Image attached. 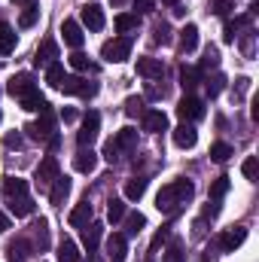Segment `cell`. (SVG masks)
I'll list each match as a JSON object with an SVG mask.
<instances>
[{"instance_id": "816d5d0a", "label": "cell", "mask_w": 259, "mask_h": 262, "mask_svg": "<svg viewBox=\"0 0 259 262\" xmlns=\"http://www.w3.org/2000/svg\"><path fill=\"white\" fill-rule=\"evenodd\" d=\"M3 143H6V149H18V146H21V134H18V131H12V134H6V140H3Z\"/></svg>"}, {"instance_id": "836d02e7", "label": "cell", "mask_w": 259, "mask_h": 262, "mask_svg": "<svg viewBox=\"0 0 259 262\" xmlns=\"http://www.w3.org/2000/svg\"><path fill=\"white\" fill-rule=\"evenodd\" d=\"M67 61H70V67H73V70H92V73L98 70V64H92V61H89V55H82V52H73Z\"/></svg>"}, {"instance_id": "5b68a950", "label": "cell", "mask_w": 259, "mask_h": 262, "mask_svg": "<svg viewBox=\"0 0 259 262\" xmlns=\"http://www.w3.org/2000/svg\"><path fill=\"white\" fill-rule=\"evenodd\" d=\"M128 52H131V40L128 37H116V40H107L104 46H101V58L104 61H125L128 58Z\"/></svg>"}, {"instance_id": "44dd1931", "label": "cell", "mask_w": 259, "mask_h": 262, "mask_svg": "<svg viewBox=\"0 0 259 262\" xmlns=\"http://www.w3.org/2000/svg\"><path fill=\"white\" fill-rule=\"evenodd\" d=\"M55 58H58V46H55L52 40H43V46H40L37 55H34V64L37 67H49Z\"/></svg>"}, {"instance_id": "8992f818", "label": "cell", "mask_w": 259, "mask_h": 262, "mask_svg": "<svg viewBox=\"0 0 259 262\" xmlns=\"http://www.w3.org/2000/svg\"><path fill=\"white\" fill-rule=\"evenodd\" d=\"M177 116H180L183 122H198V119L204 116V101L195 98V95H183L180 104H177Z\"/></svg>"}, {"instance_id": "d590c367", "label": "cell", "mask_w": 259, "mask_h": 262, "mask_svg": "<svg viewBox=\"0 0 259 262\" xmlns=\"http://www.w3.org/2000/svg\"><path fill=\"white\" fill-rule=\"evenodd\" d=\"M162 262H186V253H183L180 241H171V247L165 250V256H162Z\"/></svg>"}, {"instance_id": "9a60e30c", "label": "cell", "mask_w": 259, "mask_h": 262, "mask_svg": "<svg viewBox=\"0 0 259 262\" xmlns=\"http://www.w3.org/2000/svg\"><path fill=\"white\" fill-rule=\"evenodd\" d=\"M101 235H104V226H101V223H95V220H92V223H85V226H82V244H85V250H89V253H95V250H98Z\"/></svg>"}, {"instance_id": "2e32d148", "label": "cell", "mask_w": 259, "mask_h": 262, "mask_svg": "<svg viewBox=\"0 0 259 262\" xmlns=\"http://www.w3.org/2000/svg\"><path fill=\"white\" fill-rule=\"evenodd\" d=\"M67 195H70V177H61V174H58V177L52 180V186H49V201H52L55 207H61Z\"/></svg>"}, {"instance_id": "d6a6232c", "label": "cell", "mask_w": 259, "mask_h": 262, "mask_svg": "<svg viewBox=\"0 0 259 262\" xmlns=\"http://www.w3.org/2000/svg\"><path fill=\"white\" fill-rule=\"evenodd\" d=\"M232 152H235V149H232L229 143H223V140L210 146V159H213V162H229V159H232Z\"/></svg>"}, {"instance_id": "f6af8a7d", "label": "cell", "mask_w": 259, "mask_h": 262, "mask_svg": "<svg viewBox=\"0 0 259 262\" xmlns=\"http://www.w3.org/2000/svg\"><path fill=\"white\" fill-rule=\"evenodd\" d=\"M146 98H153V101H156V98H165V85H159L156 79H149V82H146Z\"/></svg>"}, {"instance_id": "6f0895ef", "label": "cell", "mask_w": 259, "mask_h": 262, "mask_svg": "<svg viewBox=\"0 0 259 262\" xmlns=\"http://www.w3.org/2000/svg\"><path fill=\"white\" fill-rule=\"evenodd\" d=\"M15 3H28V6H31V3H34V0H15Z\"/></svg>"}, {"instance_id": "7bdbcfd3", "label": "cell", "mask_w": 259, "mask_h": 262, "mask_svg": "<svg viewBox=\"0 0 259 262\" xmlns=\"http://www.w3.org/2000/svg\"><path fill=\"white\" fill-rule=\"evenodd\" d=\"M125 116H143V98H128L125 101Z\"/></svg>"}, {"instance_id": "e0dca14e", "label": "cell", "mask_w": 259, "mask_h": 262, "mask_svg": "<svg viewBox=\"0 0 259 262\" xmlns=\"http://www.w3.org/2000/svg\"><path fill=\"white\" fill-rule=\"evenodd\" d=\"M61 34H64V43L70 49H76L79 52V46H82V28H79V21H73V18H67L64 25H61Z\"/></svg>"}, {"instance_id": "8d00e7d4", "label": "cell", "mask_w": 259, "mask_h": 262, "mask_svg": "<svg viewBox=\"0 0 259 262\" xmlns=\"http://www.w3.org/2000/svg\"><path fill=\"white\" fill-rule=\"evenodd\" d=\"M226 192H229V177L223 174V177H217V180L210 183V198H213V201H220Z\"/></svg>"}, {"instance_id": "ac0fdd59", "label": "cell", "mask_w": 259, "mask_h": 262, "mask_svg": "<svg viewBox=\"0 0 259 262\" xmlns=\"http://www.w3.org/2000/svg\"><path fill=\"white\" fill-rule=\"evenodd\" d=\"M82 25H85L89 31H101V28H104V9H101L98 3H89V6L82 9Z\"/></svg>"}, {"instance_id": "db71d44e", "label": "cell", "mask_w": 259, "mask_h": 262, "mask_svg": "<svg viewBox=\"0 0 259 262\" xmlns=\"http://www.w3.org/2000/svg\"><path fill=\"white\" fill-rule=\"evenodd\" d=\"M247 89H250V79H247V76H241V79H238V85H235V95H238V98H244V92H247Z\"/></svg>"}, {"instance_id": "ffe728a7", "label": "cell", "mask_w": 259, "mask_h": 262, "mask_svg": "<svg viewBox=\"0 0 259 262\" xmlns=\"http://www.w3.org/2000/svg\"><path fill=\"white\" fill-rule=\"evenodd\" d=\"M85 223H92V204H89V198H82V201L70 210V226H73V229H82Z\"/></svg>"}, {"instance_id": "52a82bcc", "label": "cell", "mask_w": 259, "mask_h": 262, "mask_svg": "<svg viewBox=\"0 0 259 262\" xmlns=\"http://www.w3.org/2000/svg\"><path fill=\"white\" fill-rule=\"evenodd\" d=\"M58 89H61L64 95H82V98H95V95H98V85H95V82H85L82 76H64Z\"/></svg>"}, {"instance_id": "f5cc1de1", "label": "cell", "mask_w": 259, "mask_h": 262, "mask_svg": "<svg viewBox=\"0 0 259 262\" xmlns=\"http://www.w3.org/2000/svg\"><path fill=\"white\" fill-rule=\"evenodd\" d=\"M134 9L137 12H153L156 9V0H134Z\"/></svg>"}, {"instance_id": "d4e9b609", "label": "cell", "mask_w": 259, "mask_h": 262, "mask_svg": "<svg viewBox=\"0 0 259 262\" xmlns=\"http://www.w3.org/2000/svg\"><path fill=\"white\" fill-rule=\"evenodd\" d=\"M146 177H131L128 183H125V198L128 201H140L143 198V192H146Z\"/></svg>"}, {"instance_id": "ba28073f", "label": "cell", "mask_w": 259, "mask_h": 262, "mask_svg": "<svg viewBox=\"0 0 259 262\" xmlns=\"http://www.w3.org/2000/svg\"><path fill=\"white\" fill-rule=\"evenodd\" d=\"M244 241H247V226H232V229H226L220 235V250L223 253H235Z\"/></svg>"}, {"instance_id": "ee69618b", "label": "cell", "mask_w": 259, "mask_h": 262, "mask_svg": "<svg viewBox=\"0 0 259 262\" xmlns=\"http://www.w3.org/2000/svg\"><path fill=\"white\" fill-rule=\"evenodd\" d=\"M143 226H146V216L143 213H131L128 216V235H137Z\"/></svg>"}, {"instance_id": "30bf717a", "label": "cell", "mask_w": 259, "mask_h": 262, "mask_svg": "<svg viewBox=\"0 0 259 262\" xmlns=\"http://www.w3.org/2000/svg\"><path fill=\"white\" fill-rule=\"evenodd\" d=\"M55 177H58V159H55V156H46V159L37 165L34 180H37V186H52Z\"/></svg>"}, {"instance_id": "4fadbf2b", "label": "cell", "mask_w": 259, "mask_h": 262, "mask_svg": "<svg viewBox=\"0 0 259 262\" xmlns=\"http://www.w3.org/2000/svg\"><path fill=\"white\" fill-rule=\"evenodd\" d=\"M174 143H177L180 149H192L195 143H198V131H195L192 122H183V125L174 128Z\"/></svg>"}, {"instance_id": "11a10c76", "label": "cell", "mask_w": 259, "mask_h": 262, "mask_svg": "<svg viewBox=\"0 0 259 262\" xmlns=\"http://www.w3.org/2000/svg\"><path fill=\"white\" fill-rule=\"evenodd\" d=\"M9 229H12L9 216H6V213H0V235H3V232H9Z\"/></svg>"}, {"instance_id": "3957f363", "label": "cell", "mask_w": 259, "mask_h": 262, "mask_svg": "<svg viewBox=\"0 0 259 262\" xmlns=\"http://www.w3.org/2000/svg\"><path fill=\"white\" fill-rule=\"evenodd\" d=\"M28 134H31L34 140H40V143H52V137H58V131H55V113H52V107H49V110H43V113H40V119L28 125Z\"/></svg>"}, {"instance_id": "b9f144b4", "label": "cell", "mask_w": 259, "mask_h": 262, "mask_svg": "<svg viewBox=\"0 0 259 262\" xmlns=\"http://www.w3.org/2000/svg\"><path fill=\"white\" fill-rule=\"evenodd\" d=\"M171 238V223H165L159 232H156V238H153V244H149V253H156L159 247H162V241H168Z\"/></svg>"}, {"instance_id": "9c48e42d", "label": "cell", "mask_w": 259, "mask_h": 262, "mask_svg": "<svg viewBox=\"0 0 259 262\" xmlns=\"http://www.w3.org/2000/svg\"><path fill=\"white\" fill-rule=\"evenodd\" d=\"M6 92L12 95V98H25V95H31V92H37V82H34V76L31 73H15L12 79H9V85H6Z\"/></svg>"}, {"instance_id": "f1b7e54d", "label": "cell", "mask_w": 259, "mask_h": 262, "mask_svg": "<svg viewBox=\"0 0 259 262\" xmlns=\"http://www.w3.org/2000/svg\"><path fill=\"white\" fill-rule=\"evenodd\" d=\"M58 262H79V250L70 238H61V244H58Z\"/></svg>"}, {"instance_id": "c3c4849f", "label": "cell", "mask_w": 259, "mask_h": 262, "mask_svg": "<svg viewBox=\"0 0 259 262\" xmlns=\"http://www.w3.org/2000/svg\"><path fill=\"white\" fill-rule=\"evenodd\" d=\"M253 40H256V34H253V31H247V34H244V40H241V52H244L247 58L253 55Z\"/></svg>"}, {"instance_id": "603a6c76", "label": "cell", "mask_w": 259, "mask_h": 262, "mask_svg": "<svg viewBox=\"0 0 259 262\" xmlns=\"http://www.w3.org/2000/svg\"><path fill=\"white\" fill-rule=\"evenodd\" d=\"M107 256H110L113 262H122V259H125V235L113 232V235L107 238Z\"/></svg>"}, {"instance_id": "7c38bea8", "label": "cell", "mask_w": 259, "mask_h": 262, "mask_svg": "<svg viewBox=\"0 0 259 262\" xmlns=\"http://www.w3.org/2000/svg\"><path fill=\"white\" fill-rule=\"evenodd\" d=\"M73 168H76L79 174H92V171L98 168V156L92 152V146H79V152L73 156Z\"/></svg>"}, {"instance_id": "f546056e", "label": "cell", "mask_w": 259, "mask_h": 262, "mask_svg": "<svg viewBox=\"0 0 259 262\" xmlns=\"http://www.w3.org/2000/svg\"><path fill=\"white\" fill-rule=\"evenodd\" d=\"M247 21H250L247 15H238L235 21L229 18V21H226V34H223V40H226V43H235V40H238V31H241V28H244Z\"/></svg>"}, {"instance_id": "1f68e13d", "label": "cell", "mask_w": 259, "mask_h": 262, "mask_svg": "<svg viewBox=\"0 0 259 262\" xmlns=\"http://www.w3.org/2000/svg\"><path fill=\"white\" fill-rule=\"evenodd\" d=\"M61 79H64V67H61V61H52V64L46 67V82H49L52 89H58Z\"/></svg>"}, {"instance_id": "4dcf8cb0", "label": "cell", "mask_w": 259, "mask_h": 262, "mask_svg": "<svg viewBox=\"0 0 259 262\" xmlns=\"http://www.w3.org/2000/svg\"><path fill=\"white\" fill-rule=\"evenodd\" d=\"M107 220H110V223L125 220V201H122V198H110V201H107Z\"/></svg>"}, {"instance_id": "680465c9", "label": "cell", "mask_w": 259, "mask_h": 262, "mask_svg": "<svg viewBox=\"0 0 259 262\" xmlns=\"http://www.w3.org/2000/svg\"><path fill=\"white\" fill-rule=\"evenodd\" d=\"M165 3H171V6H174V3H177V0H165Z\"/></svg>"}, {"instance_id": "74e56055", "label": "cell", "mask_w": 259, "mask_h": 262, "mask_svg": "<svg viewBox=\"0 0 259 262\" xmlns=\"http://www.w3.org/2000/svg\"><path fill=\"white\" fill-rule=\"evenodd\" d=\"M204 85H207V95H210V98H217V95L226 89V76H223V73H213Z\"/></svg>"}, {"instance_id": "484cf974", "label": "cell", "mask_w": 259, "mask_h": 262, "mask_svg": "<svg viewBox=\"0 0 259 262\" xmlns=\"http://www.w3.org/2000/svg\"><path fill=\"white\" fill-rule=\"evenodd\" d=\"M180 49H183V52H195V49H198V28H195V25H186V28L180 31Z\"/></svg>"}, {"instance_id": "7dc6e473", "label": "cell", "mask_w": 259, "mask_h": 262, "mask_svg": "<svg viewBox=\"0 0 259 262\" xmlns=\"http://www.w3.org/2000/svg\"><path fill=\"white\" fill-rule=\"evenodd\" d=\"M217 64H220V52H217V49H207V52H204V61H201V70L217 67Z\"/></svg>"}, {"instance_id": "d6986e66", "label": "cell", "mask_w": 259, "mask_h": 262, "mask_svg": "<svg viewBox=\"0 0 259 262\" xmlns=\"http://www.w3.org/2000/svg\"><path fill=\"white\" fill-rule=\"evenodd\" d=\"M137 73H140L143 79H162L165 67H162L159 58H137Z\"/></svg>"}, {"instance_id": "277c9868", "label": "cell", "mask_w": 259, "mask_h": 262, "mask_svg": "<svg viewBox=\"0 0 259 262\" xmlns=\"http://www.w3.org/2000/svg\"><path fill=\"white\" fill-rule=\"evenodd\" d=\"M98 128H101V113H98V110H89V113L82 116L79 131H76V143H79V146H92V143L98 140Z\"/></svg>"}, {"instance_id": "5bb4252c", "label": "cell", "mask_w": 259, "mask_h": 262, "mask_svg": "<svg viewBox=\"0 0 259 262\" xmlns=\"http://www.w3.org/2000/svg\"><path fill=\"white\" fill-rule=\"evenodd\" d=\"M143 131H149V134L168 131V116L162 110H143Z\"/></svg>"}, {"instance_id": "7a4b0ae2", "label": "cell", "mask_w": 259, "mask_h": 262, "mask_svg": "<svg viewBox=\"0 0 259 262\" xmlns=\"http://www.w3.org/2000/svg\"><path fill=\"white\" fill-rule=\"evenodd\" d=\"M137 146V131L134 128H122L116 131V137L113 140H107V146H104V159L113 165V162H119L122 159V152H128Z\"/></svg>"}, {"instance_id": "e575fe53", "label": "cell", "mask_w": 259, "mask_h": 262, "mask_svg": "<svg viewBox=\"0 0 259 262\" xmlns=\"http://www.w3.org/2000/svg\"><path fill=\"white\" fill-rule=\"evenodd\" d=\"M137 28V15H131V12H122V15H116V31L119 34H128Z\"/></svg>"}, {"instance_id": "60d3db41", "label": "cell", "mask_w": 259, "mask_h": 262, "mask_svg": "<svg viewBox=\"0 0 259 262\" xmlns=\"http://www.w3.org/2000/svg\"><path fill=\"white\" fill-rule=\"evenodd\" d=\"M34 229H37V247H40V250H46V247H49V223H46V220H40Z\"/></svg>"}, {"instance_id": "6da1fadb", "label": "cell", "mask_w": 259, "mask_h": 262, "mask_svg": "<svg viewBox=\"0 0 259 262\" xmlns=\"http://www.w3.org/2000/svg\"><path fill=\"white\" fill-rule=\"evenodd\" d=\"M195 195V186L192 180H174V183H168V186H162L159 189V195H156V207L165 213V216H174V213H180L183 210V204H189Z\"/></svg>"}, {"instance_id": "bcb514c9", "label": "cell", "mask_w": 259, "mask_h": 262, "mask_svg": "<svg viewBox=\"0 0 259 262\" xmlns=\"http://www.w3.org/2000/svg\"><path fill=\"white\" fill-rule=\"evenodd\" d=\"M232 6H235V0H213V12H217V15H223V18L232 12Z\"/></svg>"}, {"instance_id": "ab89813d", "label": "cell", "mask_w": 259, "mask_h": 262, "mask_svg": "<svg viewBox=\"0 0 259 262\" xmlns=\"http://www.w3.org/2000/svg\"><path fill=\"white\" fill-rule=\"evenodd\" d=\"M37 18H40V9L31 3V6H25V12H21L18 25H21V28H31V25H37Z\"/></svg>"}, {"instance_id": "4316f807", "label": "cell", "mask_w": 259, "mask_h": 262, "mask_svg": "<svg viewBox=\"0 0 259 262\" xmlns=\"http://www.w3.org/2000/svg\"><path fill=\"white\" fill-rule=\"evenodd\" d=\"M12 49H15V31L6 21H0V55H9Z\"/></svg>"}, {"instance_id": "681fc988", "label": "cell", "mask_w": 259, "mask_h": 262, "mask_svg": "<svg viewBox=\"0 0 259 262\" xmlns=\"http://www.w3.org/2000/svg\"><path fill=\"white\" fill-rule=\"evenodd\" d=\"M220 213V201H213V198H207V207H204V213H201V220H213Z\"/></svg>"}, {"instance_id": "7402d4cb", "label": "cell", "mask_w": 259, "mask_h": 262, "mask_svg": "<svg viewBox=\"0 0 259 262\" xmlns=\"http://www.w3.org/2000/svg\"><path fill=\"white\" fill-rule=\"evenodd\" d=\"M201 79H204V70H201V67H186V64L180 67V85L186 89V95L192 92Z\"/></svg>"}, {"instance_id": "8fae6325", "label": "cell", "mask_w": 259, "mask_h": 262, "mask_svg": "<svg viewBox=\"0 0 259 262\" xmlns=\"http://www.w3.org/2000/svg\"><path fill=\"white\" fill-rule=\"evenodd\" d=\"M31 253H34V244L28 238H15V241L6 244V259L9 262H25Z\"/></svg>"}, {"instance_id": "f907efd6", "label": "cell", "mask_w": 259, "mask_h": 262, "mask_svg": "<svg viewBox=\"0 0 259 262\" xmlns=\"http://www.w3.org/2000/svg\"><path fill=\"white\" fill-rule=\"evenodd\" d=\"M168 40H171L168 25H156V43H168Z\"/></svg>"}, {"instance_id": "9f6ffc18", "label": "cell", "mask_w": 259, "mask_h": 262, "mask_svg": "<svg viewBox=\"0 0 259 262\" xmlns=\"http://www.w3.org/2000/svg\"><path fill=\"white\" fill-rule=\"evenodd\" d=\"M73 119H76V110H73V107H67V110H64V122H73Z\"/></svg>"}, {"instance_id": "f35d334b", "label": "cell", "mask_w": 259, "mask_h": 262, "mask_svg": "<svg viewBox=\"0 0 259 262\" xmlns=\"http://www.w3.org/2000/svg\"><path fill=\"white\" fill-rule=\"evenodd\" d=\"M241 174H244L247 180H256V177H259V162H256V156H247V159H244V165H241Z\"/></svg>"}, {"instance_id": "cb8c5ba5", "label": "cell", "mask_w": 259, "mask_h": 262, "mask_svg": "<svg viewBox=\"0 0 259 262\" xmlns=\"http://www.w3.org/2000/svg\"><path fill=\"white\" fill-rule=\"evenodd\" d=\"M3 192H6V198L28 195V180H21V177H6V180H3Z\"/></svg>"}, {"instance_id": "83f0119b", "label": "cell", "mask_w": 259, "mask_h": 262, "mask_svg": "<svg viewBox=\"0 0 259 262\" xmlns=\"http://www.w3.org/2000/svg\"><path fill=\"white\" fill-rule=\"evenodd\" d=\"M9 213H15V216H31V213H34V201L28 195L9 198Z\"/></svg>"}]
</instances>
